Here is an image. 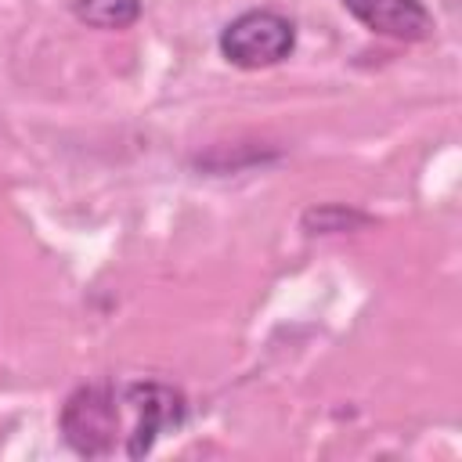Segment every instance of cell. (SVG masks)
Segmentation results:
<instances>
[{"label": "cell", "mask_w": 462, "mask_h": 462, "mask_svg": "<svg viewBox=\"0 0 462 462\" xmlns=\"http://www.w3.org/2000/svg\"><path fill=\"white\" fill-rule=\"evenodd\" d=\"M188 419V397L159 379H97L76 386L61 411L58 433L79 458H144L162 433Z\"/></svg>", "instance_id": "6da1fadb"}, {"label": "cell", "mask_w": 462, "mask_h": 462, "mask_svg": "<svg viewBox=\"0 0 462 462\" xmlns=\"http://www.w3.org/2000/svg\"><path fill=\"white\" fill-rule=\"evenodd\" d=\"M220 58L235 69L256 72L282 65L296 51V22L271 7H253L231 18L217 36Z\"/></svg>", "instance_id": "7a4b0ae2"}, {"label": "cell", "mask_w": 462, "mask_h": 462, "mask_svg": "<svg viewBox=\"0 0 462 462\" xmlns=\"http://www.w3.org/2000/svg\"><path fill=\"white\" fill-rule=\"evenodd\" d=\"M343 7L375 36H390L401 43L433 36V14L422 0H343Z\"/></svg>", "instance_id": "3957f363"}, {"label": "cell", "mask_w": 462, "mask_h": 462, "mask_svg": "<svg viewBox=\"0 0 462 462\" xmlns=\"http://www.w3.org/2000/svg\"><path fill=\"white\" fill-rule=\"evenodd\" d=\"M69 11L76 22H83L90 29L119 32L141 18V0H72Z\"/></svg>", "instance_id": "277c9868"}, {"label": "cell", "mask_w": 462, "mask_h": 462, "mask_svg": "<svg viewBox=\"0 0 462 462\" xmlns=\"http://www.w3.org/2000/svg\"><path fill=\"white\" fill-rule=\"evenodd\" d=\"M365 224H372L368 213L339 206V202H325V206H314L303 213V231H310V235H343V231H354Z\"/></svg>", "instance_id": "5b68a950"}]
</instances>
